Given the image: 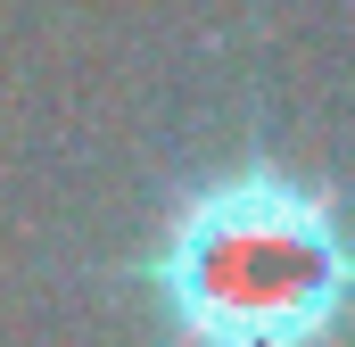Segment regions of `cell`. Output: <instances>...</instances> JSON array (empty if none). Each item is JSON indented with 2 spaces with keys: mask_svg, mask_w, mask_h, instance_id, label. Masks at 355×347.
<instances>
[{
  "mask_svg": "<svg viewBox=\"0 0 355 347\" xmlns=\"http://www.w3.org/2000/svg\"><path fill=\"white\" fill-rule=\"evenodd\" d=\"M141 289L174 347H331L347 298L339 215L289 166L207 174L157 223Z\"/></svg>",
  "mask_w": 355,
  "mask_h": 347,
  "instance_id": "cell-1",
  "label": "cell"
}]
</instances>
